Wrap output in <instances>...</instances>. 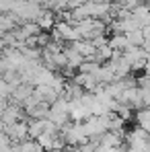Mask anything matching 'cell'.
Here are the masks:
<instances>
[{
	"mask_svg": "<svg viewBox=\"0 0 150 152\" xmlns=\"http://www.w3.org/2000/svg\"><path fill=\"white\" fill-rule=\"evenodd\" d=\"M2 132L10 138V142H23V140L29 138V134H27V121H17V124L4 126Z\"/></svg>",
	"mask_w": 150,
	"mask_h": 152,
	"instance_id": "obj_3",
	"label": "cell"
},
{
	"mask_svg": "<svg viewBox=\"0 0 150 152\" xmlns=\"http://www.w3.org/2000/svg\"><path fill=\"white\" fill-rule=\"evenodd\" d=\"M140 48H142V50H144V53L150 58V39H144V43H142Z\"/></svg>",
	"mask_w": 150,
	"mask_h": 152,
	"instance_id": "obj_22",
	"label": "cell"
},
{
	"mask_svg": "<svg viewBox=\"0 0 150 152\" xmlns=\"http://www.w3.org/2000/svg\"><path fill=\"white\" fill-rule=\"evenodd\" d=\"M132 17L140 23V25H148V19H150V4H138V6H134L132 8Z\"/></svg>",
	"mask_w": 150,
	"mask_h": 152,
	"instance_id": "obj_7",
	"label": "cell"
},
{
	"mask_svg": "<svg viewBox=\"0 0 150 152\" xmlns=\"http://www.w3.org/2000/svg\"><path fill=\"white\" fill-rule=\"evenodd\" d=\"M119 2H121V6H124V8H130V10H132L134 6H138V4H142L144 0H119Z\"/></svg>",
	"mask_w": 150,
	"mask_h": 152,
	"instance_id": "obj_18",
	"label": "cell"
},
{
	"mask_svg": "<svg viewBox=\"0 0 150 152\" xmlns=\"http://www.w3.org/2000/svg\"><path fill=\"white\" fill-rule=\"evenodd\" d=\"M107 45L111 48L113 51H124L127 48V41H125V35L124 33H119V35H113L109 41H107Z\"/></svg>",
	"mask_w": 150,
	"mask_h": 152,
	"instance_id": "obj_14",
	"label": "cell"
},
{
	"mask_svg": "<svg viewBox=\"0 0 150 152\" xmlns=\"http://www.w3.org/2000/svg\"><path fill=\"white\" fill-rule=\"evenodd\" d=\"M86 0H68V10H74V8H78V6H82Z\"/></svg>",
	"mask_w": 150,
	"mask_h": 152,
	"instance_id": "obj_21",
	"label": "cell"
},
{
	"mask_svg": "<svg viewBox=\"0 0 150 152\" xmlns=\"http://www.w3.org/2000/svg\"><path fill=\"white\" fill-rule=\"evenodd\" d=\"M17 152H45L41 146H39V142L37 140H31V138H27L23 142H19V148Z\"/></svg>",
	"mask_w": 150,
	"mask_h": 152,
	"instance_id": "obj_11",
	"label": "cell"
},
{
	"mask_svg": "<svg viewBox=\"0 0 150 152\" xmlns=\"http://www.w3.org/2000/svg\"><path fill=\"white\" fill-rule=\"evenodd\" d=\"M37 27L41 29V31H51L53 29V23H56V12L53 10H43L39 17H37Z\"/></svg>",
	"mask_w": 150,
	"mask_h": 152,
	"instance_id": "obj_8",
	"label": "cell"
},
{
	"mask_svg": "<svg viewBox=\"0 0 150 152\" xmlns=\"http://www.w3.org/2000/svg\"><path fill=\"white\" fill-rule=\"evenodd\" d=\"M31 93H33V86H31V84H25V82H21V84L10 93V97H8V99H12V103L21 105L27 97H31Z\"/></svg>",
	"mask_w": 150,
	"mask_h": 152,
	"instance_id": "obj_5",
	"label": "cell"
},
{
	"mask_svg": "<svg viewBox=\"0 0 150 152\" xmlns=\"http://www.w3.org/2000/svg\"><path fill=\"white\" fill-rule=\"evenodd\" d=\"M53 76H56V72H51V70H48V68H45V66H41V64H39V66L33 70V74H31V86L51 84Z\"/></svg>",
	"mask_w": 150,
	"mask_h": 152,
	"instance_id": "obj_4",
	"label": "cell"
},
{
	"mask_svg": "<svg viewBox=\"0 0 150 152\" xmlns=\"http://www.w3.org/2000/svg\"><path fill=\"white\" fill-rule=\"evenodd\" d=\"M35 140L39 142V146H41L45 152H51V146H53V136H50V134H45V132H43V134H39Z\"/></svg>",
	"mask_w": 150,
	"mask_h": 152,
	"instance_id": "obj_16",
	"label": "cell"
},
{
	"mask_svg": "<svg viewBox=\"0 0 150 152\" xmlns=\"http://www.w3.org/2000/svg\"><path fill=\"white\" fill-rule=\"evenodd\" d=\"M142 70H144V74H146V76H150V58L146 60V64H144V68H142Z\"/></svg>",
	"mask_w": 150,
	"mask_h": 152,
	"instance_id": "obj_23",
	"label": "cell"
},
{
	"mask_svg": "<svg viewBox=\"0 0 150 152\" xmlns=\"http://www.w3.org/2000/svg\"><path fill=\"white\" fill-rule=\"evenodd\" d=\"M113 111L124 119V121H130L132 117H134V113H132V107L130 105H125V103H115V107H113Z\"/></svg>",
	"mask_w": 150,
	"mask_h": 152,
	"instance_id": "obj_15",
	"label": "cell"
},
{
	"mask_svg": "<svg viewBox=\"0 0 150 152\" xmlns=\"http://www.w3.org/2000/svg\"><path fill=\"white\" fill-rule=\"evenodd\" d=\"M43 126H45V119H27V134L31 140H35L39 134H43Z\"/></svg>",
	"mask_w": 150,
	"mask_h": 152,
	"instance_id": "obj_10",
	"label": "cell"
},
{
	"mask_svg": "<svg viewBox=\"0 0 150 152\" xmlns=\"http://www.w3.org/2000/svg\"><path fill=\"white\" fill-rule=\"evenodd\" d=\"M74 51H78L82 58H89V56H93L95 53V45L91 43V41H86V39H78V41H72V45H70Z\"/></svg>",
	"mask_w": 150,
	"mask_h": 152,
	"instance_id": "obj_9",
	"label": "cell"
},
{
	"mask_svg": "<svg viewBox=\"0 0 150 152\" xmlns=\"http://www.w3.org/2000/svg\"><path fill=\"white\" fill-rule=\"evenodd\" d=\"M117 103H125V105H130L132 109H142V107H144V103H142V88H140V86L125 88L124 93L119 95Z\"/></svg>",
	"mask_w": 150,
	"mask_h": 152,
	"instance_id": "obj_2",
	"label": "cell"
},
{
	"mask_svg": "<svg viewBox=\"0 0 150 152\" xmlns=\"http://www.w3.org/2000/svg\"><path fill=\"white\" fill-rule=\"evenodd\" d=\"M64 56H66V68L72 70V72L78 70V66L84 62V58H82L78 51H74L72 48H66V50H64Z\"/></svg>",
	"mask_w": 150,
	"mask_h": 152,
	"instance_id": "obj_6",
	"label": "cell"
},
{
	"mask_svg": "<svg viewBox=\"0 0 150 152\" xmlns=\"http://www.w3.org/2000/svg\"><path fill=\"white\" fill-rule=\"evenodd\" d=\"M142 103L144 107H150V88H142Z\"/></svg>",
	"mask_w": 150,
	"mask_h": 152,
	"instance_id": "obj_19",
	"label": "cell"
},
{
	"mask_svg": "<svg viewBox=\"0 0 150 152\" xmlns=\"http://www.w3.org/2000/svg\"><path fill=\"white\" fill-rule=\"evenodd\" d=\"M45 119H50L51 124H56L58 127L68 124V121H70V117H68V101H66L64 97H58V99L50 105V111H48V117H45Z\"/></svg>",
	"mask_w": 150,
	"mask_h": 152,
	"instance_id": "obj_1",
	"label": "cell"
},
{
	"mask_svg": "<svg viewBox=\"0 0 150 152\" xmlns=\"http://www.w3.org/2000/svg\"><path fill=\"white\" fill-rule=\"evenodd\" d=\"M124 35H125V41H127V45H136V48H140V45L144 43V33H142V29L130 31V33H124Z\"/></svg>",
	"mask_w": 150,
	"mask_h": 152,
	"instance_id": "obj_12",
	"label": "cell"
},
{
	"mask_svg": "<svg viewBox=\"0 0 150 152\" xmlns=\"http://www.w3.org/2000/svg\"><path fill=\"white\" fill-rule=\"evenodd\" d=\"M19 31H21V35H23L25 39H27V37H35V35H39V33H41V29L37 27L35 21H27V23H23Z\"/></svg>",
	"mask_w": 150,
	"mask_h": 152,
	"instance_id": "obj_13",
	"label": "cell"
},
{
	"mask_svg": "<svg viewBox=\"0 0 150 152\" xmlns=\"http://www.w3.org/2000/svg\"><path fill=\"white\" fill-rule=\"evenodd\" d=\"M6 70H10V66H8V62H6V58H4V56H0V76L4 74Z\"/></svg>",
	"mask_w": 150,
	"mask_h": 152,
	"instance_id": "obj_20",
	"label": "cell"
},
{
	"mask_svg": "<svg viewBox=\"0 0 150 152\" xmlns=\"http://www.w3.org/2000/svg\"><path fill=\"white\" fill-rule=\"evenodd\" d=\"M35 39H37V48H45V45L50 43V35H48V33H43V31H41Z\"/></svg>",
	"mask_w": 150,
	"mask_h": 152,
	"instance_id": "obj_17",
	"label": "cell"
}]
</instances>
